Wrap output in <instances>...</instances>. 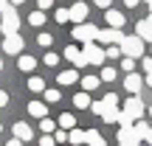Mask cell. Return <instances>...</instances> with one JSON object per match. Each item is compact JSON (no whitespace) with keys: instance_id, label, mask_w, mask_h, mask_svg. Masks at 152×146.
Here are the masks:
<instances>
[{"instance_id":"30bf717a","label":"cell","mask_w":152,"mask_h":146,"mask_svg":"<svg viewBox=\"0 0 152 146\" xmlns=\"http://www.w3.org/2000/svg\"><path fill=\"white\" fill-rule=\"evenodd\" d=\"M104 20H107V28H124V23H127V17L121 14V11H115V9H107L104 11Z\"/></svg>"},{"instance_id":"d6a6232c","label":"cell","mask_w":152,"mask_h":146,"mask_svg":"<svg viewBox=\"0 0 152 146\" xmlns=\"http://www.w3.org/2000/svg\"><path fill=\"white\" fill-rule=\"evenodd\" d=\"M102 101H104V107H115V104H118V96H115V93H107Z\"/></svg>"},{"instance_id":"f5cc1de1","label":"cell","mask_w":152,"mask_h":146,"mask_svg":"<svg viewBox=\"0 0 152 146\" xmlns=\"http://www.w3.org/2000/svg\"><path fill=\"white\" fill-rule=\"evenodd\" d=\"M0 132H3V126H0Z\"/></svg>"},{"instance_id":"2e32d148","label":"cell","mask_w":152,"mask_h":146,"mask_svg":"<svg viewBox=\"0 0 152 146\" xmlns=\"http://www.w3.org/2000/svg\"><path fill=\"white\" fill-rule=\"evenodd\" d=\"M85 143H87V146H107V143H104V138L99 135L96 129H87V132H85Z\"/></svg>"},{"instance_id":"603a6c76","label":"cell","mask_w":152,"mask_h":146,"mask_svg":"<svg viewBox=\"0 0 152 146\" xmlns=\"http://www.w3.org/2000/svg\"><path fill=\"white\" fill-rule=\"evenodd\" d=\"M59 126H62V129H73V126H76V118H73L71 113H62L59 115Z\"/></svg>"},{"instance_id":"ab89813d","label":"cell","mask_w":152,"mask_h":146,"mask_svg":"<svg viewBox=\"0 0 152 146\" xmlns=\"http://www.w3.org/2000/svg\"><path fill=\"white\" fill-rule=\"evenodd\" d=\"M37 6H39V11H45V9L54 6V0H37Z\"/></svg>"},{"instance_id":"d590c367","label":"cell","mask_w":152,"mask_h":146,"mask_svg":"<svg viewBox=\"0 0 152 146\" xmlns=\"http://www.w3.org/2000/svg\"><path fill=\"white\" fill-rule=\"evenodd\" d=\"M56 23H68V20H71V14H68V9H56Z\"/></svg>"},{"instance_id":"484cf974","label":"cell","mask_w":152,"mask_h":146,"mask_svg":"<svg viewBox=\"0 0 152 146\" xmlns=\"http://www.w3.org/2000/svg\"><path fill=\"white\" fill-rule=\"evenodd\" d=\"M132 129L138 132V138H144V135L149 132V124H147V121H135V124H132Z\"/></svg>"},{"instance_id":"11a10c76","label":"cell","mask_w":152,"mask_h":146,"mask_svg":"<svg viewBox=\"0 0 152 146\" xmlns=\"http://www.w3.org/2000/svg\"><path fill=\"white\" fill-rule=\"evenodd\" d=\"M147 3H149V0H147Z\"/></svg>"},{"instance_id":"44dd1931","label":"cell","mask_w":152,"mask_h":146,"mask_svg":"<svg viewBox=\"0 0 152 146\" xmlns=\"http://www.w3.org/2000/svg\"><path fill=\"white\" fill-rule=\"evenodd\" d=\"M28 90L31 93H45V81L39 79V76H31V79H28Z\"/></svg>"},{"instance_id":"c3c4849f","label":"cell","mask_w":152,"mask_h":146,"mask_svg":"<svg viewBox=\"0 0 152 146\" xmlns=\"http://www.w3.org/2000/svg\"><path fill=\"white\" fill-rule=\"evenodd\" d=\"M144 81H147V84L152 87V73H147V79H144Z\"/></svg>"},{"instance_id":"d4e9b609","label":"cell","mask_w":152,"mask_h":146,"mask_svg":"<svg viewBox=\"0 0 152 146\" xmlns=\"http://www.w3.org/2000/svg\"><path fill=\"white\" fill-rule=\"evenodd\" d=\"M28 23H31V25H42L45 23V11H31V14H28Z\"/></svg>"},{"instance_id":"5b68a950","label":"cell","mask_w":152,"mask_h":146,"mask_svg":"<svg viewBox=\"0 0 152 146\" xmlns=\"http://www.w3.org/2000/svg\"><path fill=\"white\" fill-rule=\"evenodd\" d=\"M121 39H124V34L118 28H99L96 34V42H107V45H118Z\"/></svg>"},{"instance_id":"4fadbf2b","label":"cell","mask_w":152,"mask_h":146,"mask_svg":"<svg viewBox=\"0 0 152 146\" xmlns=\"http://www.w3.org/2000/svg\"><path fill=\"white\" fill-rule=\"evenodd\" d=\"M14 138H20V141H28V143H31V138H34V129L26 124V121H20V124H14Z\"/></svg>"},{"instance_id":"8fae6325","label":"cell","mask_w":152,"mask_h":146,"mask_svg":"<svg viewBox=\"0 0 152 146\" xmlns=\"http://www.w3.org/2000/svg\"><path fill=\"white\" fill-rule=\"evenodd\" d=\"M68 14H71V20L79 25V23H85L87 20V3H82V0H76V3L68 9Z\"/></svg>"},{"instance_id":"8992f818","label":"cell","mask_w":152,"mask_h":146,"mask_svg":"<svg viewBox=\"0 0 152 146\" xmlns=\"http://www.w3.org/2000/svg\"><path fill=\"white\" fill-rule=\"evenodd\" d=\"M3 54H9V56H20L23 54V37L20 34H11V37L3 39Z\"/></svg>"},{"instance_id":"e575fe53","label":"cell","mask_w":152,"mask_h":146,"mask_svg":"<svg viewBox=\"0 0 152 146\" xmlns=\"http://www.w3.org/2000/svg\"><path fill=\"white\" fill-rule=\"evenodd\" d=\"M45 65H48V68H56V65H59V56H56V54H45Z\"/></svg>"},{"instance_id":"db71d44e","label":"cell","mask_w":152,"mask_h":146,"mask_svg":"<svg viewBox=\"0 0 152 146\" xmlns=\"http://www.w3.org/2000/svg\"><path fill=\"white\" fill-rule=\"evenodd\" d=\"M65 146H71V143H65Z\"/></svg>"},{"instance_id":"836d02e7","label":"cell","mask_w":152,"mask_h":146,"mask_svg":"<svg viewBox=\"0 0 152 146\" xmlns=\"http://www.w3.org/2000/svg\"><path fill=\"white\" fill-rule=\"evenodd\" d=\"M121 68H124L127 73H132V70H135V59H130V56H124V59H121Z\"/></svg>"},{"instance_id":"7bdbcfd3","label":"cell","mask_w":152,"mask_h":146,"mask_svg":"<svg viewBox=\"0 0 152 146\" xmlns=\"http://www.w3.org/2000/svg\"><path fill=\"white\" fill-rule=\"evenodd\" d=\"M6 104H9V93L0 90V107H6Z\"/></svg>"},{"instance_id":"ffe728a7","label":"cell","mask_w":152,"mask_h":146,"mask_svg":"<svg viewBox=\"0 0 152 146\" xmlns=\"http://www.w3.org/2000/svg\"><path fill=\"white\" fill-rule=\"evenodd\" d=\"M34 68H37V59H34V56H26V54H20V70L31 73Z\"/></svg>"},{"instance_id":"f1b7e54d","label":"cell","mask_w":152,"mask_h":146,"mask_svg":"<svg viewBox=\"0 0 152 146\" xmlns=\"http://www.w3.org/2000/svg\"><path fill=\"white\" fill-rule=\"evenodd\" d=\"M59 98H62V93H59V90H54V87H51V90H45V101H48V104L59 101Z\"/></svg>"},{"instance_id":"681fc988","label":"cell","mask_w":152,"mask_h":146,"mask_svg":"<svg viewBox=\"0 0 152 146\" xmlns=\"http://www.w3.org/2000/svg\"><path fill=\"white\" fill-rule=\"evenodd\" d=\"M9 3H11V6H20V3H26V0H9Z\"/></svg>"},{"instance_id":"f35d334b","label":"cell","mask_w":152,"mask_h":146,"mask_svg":"<svg viewBox=\"0 0 152 146\" xmlns=\"http://www.w3.org/2000/svg\"><path fill=\"white\" fill-rule=\"evenodd\" d=\"M39 146H56V141L51 135H42V138H39Z\"/></svg>"},{"instance_id":"74e56055","label":"cell","mask_w":152,"mask_h":146,"mask_svg":"<svg viewBox=\"0 0 152 146\" xmlns=\"http://www.w3.org/2000/svg\"><path fill=\"white\" fill-rule=\"evenodd\" d=\"M51 42H54V37H51V34H39V45H42V48H48Z\"/></svg>"},{"instance_id":"9c48e42d","label":"cell","mask_w":152,"mask_h":146,"mask_svg":"<svg viewBox=\"0 0 152 146\" xmlns=\"http://www.w3.org/2000/svg\"><path fill=\"white\" fill-rule=\"evenodd\" d=\"M135 37H141L144 42H152V14L144 17V20H138V25H135Z\"/></svg>"},{"instance_id":"f546056e","label":"cell","mask_w":152,"mask_h":146,"mask_svg":"<svg viewBox=\"0 0 152 146\" xmlns=\"http://www.w3.org/2000/svg\"><path fill=\"white\" fill-rule=\"evenodd\" d=\"M118 124H121V129H127V126H132V124H135V121H132L130 115H127L124 110H121V113H118Z\"/></svg>"},{"instance_id":"f6af8a7d","label":"cell","mask_w":152,"mask_h":146,"mask_svg":"<svg viewBox=\"0 0 152 146\" xmlns=\"http://www.w3.org/2000/svg\"><path fill=\"white\" fill-rule=\"evenodd\" d=\"M138 3H141V0H124V6H127V9H135Z\"/></svg>"},{"instance_id":"7dc6e473","label":"cell","mask_w":152,"mask_h":146,"mask_svg":"<svg viewBox=\"0 0 152 146\" xmlns=\"http://www.w3.org/2000/svg\"><path fill=\"white\" fill-rule=\"evenodd\" d=\"M144 138H147V143H152V126H149V132H147Z\"/></svg>"},{"instance_id":"b9f144b4","label":"cell","mask_w":152,"mask_h":146,"mask_svg":"<svg viewBox=\"0 0 152 146\" xmlns=\"http://www.w3.org/2000/svg\"><path fill=\"white\" fill-rule=\"evenodd\" d=\"M9 9H11V3H9V0H0V14H6Z\"/></svg>"},{"instance_id":"52a82bcc","label":"cell","mask_w":152,"mask_h":146,"mask_svg":"<svg viewBox=\"0 0 152 146\" xmlns=\"http://www.w3.org/2000/svg\"><path fill=\"white\" fill-rule=\"evenodd\" d=\"M124 113L130 115L132 121H141V118H144V101H141V98H135V96H132V98H127Z\"/></svg>"},{"instance_id":"8d00e7d4","label":"cell","mask_w":152,"mask_h":146,"mask_svg":"<svg viewBox=\"0 0 152 146\" xmlns=\"http://www.w3.org/2000/svg\"><path fill=\"white\" fill-rule=\"evenodd\" d=\"M39 129H42V132H54V121H51V118H42V121H39Z\"/></svg>"},{"instance_id":"ac0fdd59","label":"cell","mask_w":152,"mask_h":146,"mask_svg":"<svg viewBox=\"0 0 152 146\" xmlns=\"http://www.w3.org/2000/svg\"><path fill=\"white\" fill-rule=\"evenodd\" d=\"M76 79H79V70H76V68H71V70H62V73H59V84H73Z\"/></svg>"},{"instance_id":"d6986e66","label":"cell","mask_w":152,"mask_h":146,"mask_svg":"<svg viewBox=\"0 0 152 146\" xmlns=\"http://www.w3.org/2000/svg\"><path fill=\"white\" fill-rule=\"evenodd\" d=\"M73 104H76L79 110H90V96H87L85 90H82V93H76V96H73Z\"/></svg>"},{"instance_id":"ba28073f","label":"cell","mask_w":152,"mask_h":146,"mask_svg":"<svg viewBox=\"0 0 152 146\" xmlns=\"http://www.w3.org/2000/svg\"><path fill=\"white\" fill-rule=\"evenodd\" d=\"M65 59H71L73 68H87L85 54H82V48H76V45H68V48H65Z\"/></svg>"},{"instance_id":"7a4b0ae2","label":"cell","mask_w":152,"mask_h":146,"mask_svg":"<svg viewBox=\"0 0 152 146\" xmlns=\"http://www.w3.org/2000/svg\"><path fill=\"white\" fill-rule=\"evenodd\" d=\"M20 31V17H17L14 6H11L9 11L3 14V20H0V34H6V37H11V34Z\"/></svg>"},{"instance_id":"3957f363","label":"cell","mask_w":152,"mask_h":146,"mask_svg":"<svg viewBox=\"0 0 152 146\" xmlns=\"http://www.w3.org/2000/svg\"><path fill=\"white\" fill-rule=\"evenodd\" d=\"M71 34H73V39H79V42H85V45H87V42H96L99 28H96V25H90V23H79V25H76Z\"/></svg>"},{"instance_id":"83f0119b","label":"cell","mask_w":152,"mask_h":146,"mask_svg":"<svg viewBox=\"0 0 152 146\" xmlns=\"http://www.w3.org/2000/svg\"><path fill=\"white\" fill-rule=\"evenodd\" d=\"M54 141H56V146H65L68 143V129H56L54 132Z\"/></svg>"},{"instance_id":"816d5d0a","label":"cell","mask_w":152,"mask_h":146,"mask_svg":"<svg viewBox=\"0 0 152 146\" xmlns=\"http://www.w3.org/2000/svg\"><path fill=\"white\" fill-rule=\"evenodd\" d=\"M149 11H152V0H149Z\"/></svg>"},{"instance_id":"bcb514c9","label":"cell","mask_w":152,"mask_h":146,"mask_svg":"<svg viewBox=\"0 0 152 146\" xmlns=\"http://www.w3.org/2000/svg\"><path fill=\"white\" fill-rule=\"evenodd\" d=\"M6 146H23V141H20V138H11V141L6 143Z\"/></svg>"},{"instance_id":"7402d4cb","label":"cell","mask_w":152,"mask_h":146,"mask_svg":"<svg viewBox=\"0 0 152 146\" xmlns=\"http://www.w3.org/2000/svg\"><path fill=\"white\" fill-rule=\"evenodd\" d=\"M118 113H121L118 107H107V110H104V115H102V118L107 121V124H118Z\"/></svg>"},{"instance_id":"4dcf8cb0","label":"cell","mask_w":152,"mask_h":146,"mask_svg":"<svg viewBox=\"0 0 152 146\" xmlns=\"http://www.w3.org/2000/svg\"><path fill=\"white\" fill-rule=\"evenodd\" d=\"M104 110H107V107H104V101H90V113L93 115H104Z\"/></svg>"},{"instance_id":"7c38bea8","label":"cell","mask_w":152,"mask_h":146,"mask_svg":"<svg viewBox=\"0 0 152 146\" xmlns=\"http://www.w3.org/2000/svg\"><path fill=\"white\" fill-rule=\"evenodd\" d=\"M138 132L132 129V126H127V129H118V146H138Z\"/></svg>"},{"instance_id":"277c9868","label":"cell","mask_w":152,"mask_h":146,"mask_svg":"<svg viewBox=\"0 0 152 146\" xmlns=\"http://www.w3.org/2000/svg\"><path fill=\"white\" fill-rule=\"evenodd\" d=\"M82 54H85V59H87V65H102L107 56H104V51L99 48L96 42H87V45H82Z\"/></svg>"},{"instance_id":"9a60e30c","label":"cell","mask_w":152,"mask_h":146,"mask_svg":"<svg viewBox=\"0 0 152 146\" xmlns=\"http://www.w3.org/2000/svg\"><path fill=\"white\" fill-rule=\"evenodd\" d=\"M28 113H31V118H39V121L48 118V115H45V113H48V107H45L42 101H31V104H28Z\"/></svg>"},{"instance_id":"f907efd6","label":"cell","mask_w":152,"mask_h":146,"mask_svg":"<svg viewBox=\"0 0 152 146\" xmlns=\"http://www.w3.org/2000/svg\"><path fill=\"white\" fill-rule=\"evenodd\" d=\"M0 70H3V59H0Z\"/></svg>"},{"instance_id":"e0dca14e","label":"cell","mask_w":152,"mask_h":146,"mask_svg":"<svg viewBox=\"0 0 152 146\" xmlns=\"http://www.w3.org/2000/svg\"><path fill=\"white\" fill-rule=\"evenodd\" d=\"M68 143H71V146H79V143H85V129H76V126H73V129L68 132Z\"/></svg>"},{"instance_id":"60d3db41","label":"cell","mask_w":152,"mask_h":146,"mask_svg":"<svg viewBox=\"0 0 152 146\" xmlns=\"http://www.w3.org/2000/svg\"><path fill=\"white\" fill-rule=\"evenodd\" d=\"M144 73H152V56H144Z\"/></svg>"},{"instance_id":"4316f807","label":"cell","mask_w":152,"mask_h":146,"mask_svg":"<svg viewBox=\"0 0 152 146\" xmlns=\"http://www.w3.org/2000/svg\"><path fill=\"white\" fill-rule=\"evenodd\" d=\"M115 76H118V73H115V68H104L99 79H102V81H115Z\"/></svg>"},{"instance_id":"cb8c5ba5","label":"cell","mask_w":152,"mask_h":146,"mask_svg":"<svg viewBox=\"0 0 152 146\" xmlns=\"http://www.w3.org/2000/svg\"><path fill=\"white\" fill-rule=\"evenodd\" d=\"M82 87H85V93L96 90L99 87V76H85V79H82Z\"/></svg>"},{"instance_id":"5bb4252c","label":"cell","mask_w":152,"mask_h":146,"mask_svg":"<svg viewBox=\"0 0 152 146\" xmlns=\"http://www.w3.org/2000/svg\"><path fill=\"white\" fill-rule=\"evenodd\" d=\"M144 87V79L138 73H127V79H124V90H130V93H138Z\"/></svg>"},{"instance_id":"ee69618b","label":"cell","mask_w":152,"mask_h":146,"mask_svg":"<svg viewBox=\"0 0 152 146\" xmlns=\"http://www.w3.org/2000/svg\"><path fill=\"white\" fill-rule=\"evenodd\" d=\"M93 3H96V6H99V9H104V11H107V9H110V0H93Z\"/></svg>"},{"instance_id":"1f68e13d","label":"cell","mask_w":152,"mask_h":146,"mask_svg":"<svg viewBox=\"0 0 152 146\" xmlns=\"http://www.w3.org/2000/svg\"><path fill=\"white\" fill-rule=\"evenodd\" d=\"M104 56H107V59H118V56H121V48H118V45H110V48L104 51Z\"/></svg>"},{"instance_id":"6da1fadb","label":"cell","mask_w":152,"mask_h":146,"mask_svg":"<svg viewBox=\"0 0 152 146\" xmlns=\"http://www.w3.org/2000/svg\"><path fill=\"white\" fill-rule=\"evenodd\" d=\"M118 48H121V54L130 56V59H144V39L141 37H124L118 42Z\"/></svg>"}]
</instances>
